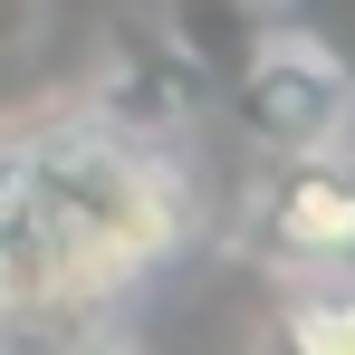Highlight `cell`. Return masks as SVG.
Listing matches in <instances>:
<instances>
[{
  "label": "cell",
  "mask_w": 355,
  "mask_h": 355,
  "mask_svg": "<svg viewBox=\"0 0 355 355\" xmlns=\"http://www.w3.org/2000/svg\"><path fill=\"white\" fill-rule=\"evenodd\" d=\"M240 116V135L269 154V164H297V154H355V67L297 29V19H259L250 49L231 58V77L211 87Z\"/></svg>",
  "instance_id": "6da1fadb"
},
{
  "label": "cell",
  "mask_w": 355,
  "mask_h": 355,
  "mask_svg": "<svg viewBox=\"0 0 355 355\" xmlns=\"http://www.w3.org/2000/svg\"><path fill=\"white\" fill-rule=\"evenodd\" d=\"M250 250L269 279H355V154H297L259 182Z\"/></svg>",
  "instance_id": "7a4b0ae2"
},
{
  "label": "cell",
  "mask_w": 355,
  "mask_h": 355,
  "mask_svg": "<svg viewBox=\"0 0 355 355\" xmlns=\"http://www.w3.org/2000/svg\"><path fill=\"white\" fill-rule=\"evenodd\" d=\"M269 336L279 355H355V279H279Z\"/></svg>",
  "instance_id": "3957f363"
},
{
  "label": "cell",
  "mask_w": 355,
  "mask_h": 355,
  "mask_svg": "<svg viewBox=\"0 0 355 355\" xmlns=\"http://www.w3.org/2000/svg\"><path fill=\"white\" fill-rule=\"evenodd\" d=\"M106 19H116V0H49V29H39V49H58V58H87V49L106 39Z\"/></svg>",
  "instance_id": "277c9868"
},
{
  "label": "cell",
  "mask_w": 355,
  "mask_h": 355,
  "mask_svg": "<svg viewBox=\"0 0 355 355\" xmlns=\"http://www.w3.org/2000/svg\"><path fill=\"white\" fill-rule=\"evenodd\" d=\"M39 29H49V0H0V58L39 49Z\"/></svg>",
  "instance_id": "5b68a950"
},
{
  "label": "cell",
  "mask_w": 355,
  "mask_h": 355,
  "mask_svg": "<svg viewBox=\"0 0 355 355\" xmlns=\"http://www.w3.org/2000/svg\"><path fill=\"white\" fill-rule=\"evenodd\" d=\"M154 10H173V0H154Z\"/></svg>",
  "instance_id": "8992f818"
}]
</instances>
